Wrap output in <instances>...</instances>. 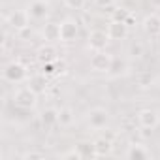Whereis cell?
Listing matches in <instances>:
<instances>
[{"label": "cell", "mask_w": 160, "mask_h": 160, "mask_svg": "<svg viewBox=\"0 0 160 160\" xmlns=\"http://www.w3.org/2000/svg\"><path fill=\"white\" fill-rule=\"evenodd\" d=\"M38 92L32 91L28 85L27 87H19L15 92H13V106L19 108V109H34L36 104H38Z\"/></svg>", "instance_id": "cell-1"}, {"label": "cell", "mask_w": 160, "mask_h": 160, "mask_svg": "<svg viewBox=\"0 0 160 160\" xmlns=\"http://www.w3.org/2000/svg\"><path fill=\"white\" fill-rule=\"evenodd\" d=\"M2 75L8 83H23L28 81V68L19 60H12L10 64H6Z\"/></svg>", "instance_id": "cell-2"}, {"label": "cell", "mask_w": 160, "mask_h": 160, "mask_svg": "<svg viewBox=\"0 0 160 160\" xmlns=\"http://www.w3.org/2000/svg\"><path fill=\"white\" fill-rule=\"evenodd\" d=\"M113 58L115 57L108 51H94V55L91 57V70L96 73H109Z\"/></svg>", "instance_id": "cell-3"}, {"label": "cell", "mask_w": 160, "mask_h": 160, "mask_svg": "<svg viewBox=\"0 0 160 160\" xmlns=\"http://www.w3.org/2000/svg\"><path fill=\"white\" fill-rule=\"evenodd\" d=\"M87 122H89L91 128L102 130V128H106V124L109 122V111L104 109V108H92V109L87 113Z\"/></svg>", "instance_id": "cell-4"}, {"label": "cell", "mask_w": 160, "mask_h": 160, "mask_svg": "<svg viewBox=\"0 0 160 160\" xmlns=\"http://www.w3.org/2000/svg\"><path fill=\"white\" fill-rule=\"evenodd\" d=\"M136 119H138L139 128H151V130H154V128L160 124V115H158V111H154V109H151V108L139 109V111L136 113Z\"/></svg>", "instance_id": "cell-5"}, {"label": "cell", "mask_w": 160, "mask_h": 160, "mask_svg": "<svg viewBox=\"0 0 160 160\" xmlns=\"http://www.w3.org/2000/svg\"><path fill=\"white\" fill-rule=\"evenodd\" d=\"M8 25L15 30V32H21L25 28L30 27V15H28V10H13L8 17Z\"/></svg>", "instance_id": "cell-6"}, {"label": "cell", "mask_w": 160, "mask_h": 160, "mask_svg": "<svg viewBox=\"0 0 160 160\" xmlns=\"http://www.w3.org/2000/svg\"><path fill=\"white\" fill-rule=\"evenodd\" d=\"M79 36V27L77 21L73 19H64L60 23V42L62 43H73Z\"/></svg>", "instance_id": "cell-7"}, {"label": "cell", "mask_w": 160, "mask_h": 160, "mask_svg": "<svg viewBox=\"0 0 160 160\" xmlns=\"http://www.w3.org/2000/svg\"><path fill=\"white\" fill-rule=\"evenodd\" d=\"M27 10H28L30 19L43 21L49 15V2H47V0H30L28 6H27Z\"/></svg>", "instance_id": "cell-8"}, {"label": "cell", "mask_w": 160, "mask_h": 160, "mask_svg": "<svg viewBox=\"0 0 160 160\" xmlns=\"http://www.w3.org/2000/svg\"><path fill=\"white\" fill-rule=\"evenodd\" d=\"M109 42H111V40H109L108 32H104V30H92V32L89 34L87 45H89L91 51H106V47H108Z\"/></svg>", "instance_id": "cell-9"}, {"label": "cell", "mask_w": 160, "mask_h": 160, "mask_svg": "<svg viewBox=\"0 0 160 160\" xmlns=\"http://www.w3.org/2000/svg\"><path fill=\"white\" fill-rule=\"evenodd\" d=\"M128 30H130V27L124 21H109L106 32H108L111 42H121V40H124L128 36Z\"/></svg>", "instance_id": "cell-10"}, {"label": "cell", "mask_w": 160, "mask_h": 160, "mask_svg": "<svg viewBox=\"0 0 160 160\" xmlns=\"http://www.w3.org/2000/svg\"><path fill=\"white\" fill-rule=\"evenodd\" d=\"M36 58H38V62L40 64H45V62H55L57 58H58V51H57V47L53 45V43H43V45H40L38 49H36Z\"/></svg>", "instance_id": "cell-11"}, {"label": "cell", "mask_w": 160, "mask_h": 160, "mask_svg": "<svg viewBox=\"0 0 160 160\" xmlns=\"http://www.w3.org/2000/svg\"><path fill=\"white\" fill-rule=\"evenodd\" d=\"M141 27H143V32H145L147 36L158 38V36H160V15H158V13H149V15H145Z\"/></svg>", "instance_id": "cell-12"}, {"label": "cell", "mask_w": 160, "mask_h": 160, "mask_svg": "<svg viewBox=\"0 0 160 160\" xmlns=\"http://www.w3.org/2000/svg\"><path fill=\"white\" fill-rule=\"evenodd\" d=\"M42 38L47 42V43H57L60 42V23H45L43 28H42Z\"/></svg>", "instance_id": "cell-13"}, {"label": "cell", "mask_w": 160, "mask_h": 160, "mask_svg": "<svg viewBox=\"0 0 160 160\" xmlns=\"http://www.w3.org/2000/svg\"><path fill=\"white\" fill-rule=\"evenodd\" d=\"M124 156L130 158V160H145V158L151 156V152H149V149H147L145 145H141V143H134V145H128Z\"/></svg>", "instance_id": "cell-14"}, {"label": "cell", "mask_w": 160, "mask_h": 160, "mask_svg": "<svg viewBox=\"0 0 160 160\" xmlns=\"http://www.w3.org/2000/svg\"><path fill=\"white\" fill-rule=\"evenodd\" d=\"M92 143H94L96 156H109L111 151H113V139H109V138H106V136L96 138Z\"/></svg>", "instance_id": "cell-15"}, {"label": "cell", "mask_w": 160, "mask_h": 160, "mask_svg": "<svg viewBox=\"0 0 160 160\" xmlns=\"http://www.w3.org/2000/svg\"><path fill=\"white\" fill-rule=\"evenodd\" d=\"M40 121H42V124H43L45 128L57 126V124H58V109H55V108L43 109V111L40 113Z\"/></svg>", "instance_id": "cell-16"}, {"label": "cell", "mask_w": 160, "mask_h": 160, "mask_svg": "<svg viewBox=\"0 0 160 160\" xmlns=\"http://www.w3.org/2000/svg\"><path fill=\"white\" fill-rule=\"evenodd\" d=\"M28 87H30L32 91H36L38 94L45 92V91H47V87H49V83H47V75H43V73H38V75H32V77H28Z\"/></svg>", "instance_id": "cell-17"}, {"label": "cell", "mask_w": 160, "mask_h": 160, "mask_svg": "<svg viewBox=\"0 0 160 160\" xmlns=\"http://www.w3.org/2000/svg\"><path fill=\"white\" fill-rule=\"evenodd\" d=\"M77 152L81 158H94L96 156V151H94V143L92 141H79L75 145Z\"/></svg>", "instance_id": "cell-18"}, {"label": "cell", "mask_w": 160, "mask_h": 160, "mask_svg": "<svg viewBox=\"0 0 160 160\" xmlns=\"http://www.w3.org/2000/svg\"><path fill=\"white\" fill-rule=\"evenodd\" d=\"M126 70H128V62H126V60H122V58H113L109 75H111V77H119V75L126 73Z\"/></svg>", "instance_id": "cell-19"}, {"label": "cell", "mask_w": 160, "mask_h": 160, "mask_svg": "<svg viewBox=\"0 0 160 160\" xmlns=\"http://www.w3.org/2000/svg\"><path fill=\"white\" fill-rule=\"evenodd\" d=\"M72 122H73V111L70 108L58 109V124L60 126H70Z\"/></svg>", "instance_id": "cell-20"}, {"label": "cell", "mask_w": 160, "mask_h": 160, "mask_svg": "<svg viewBox=\"0 0 160 160\" xmlns=\"http://www.w3.org/2000/svg\"><path fill=\"white\" fill-rule=\"evenodd\" d=\"M132 12L124 6H117L113 12H111V21H126V17L130 15Z\"/></svg>", "instance_id": "cell-21"}, {"label": "cell", "mask_w": 160, "mask_h": 160, "mask_svg": "<svg viewBox=\"0 0 160 160\" xmlns=\"http://www.w3.org/2000/svg\"><path fill=\"white\" fill-rule=\"evenodd\" d=\"M42 73L43 75H55V73H58V68H57V60L55 62H45V64H42Z\"/></svg>", "instance_id": "cell-22"}, {"label": "cell", "mask_w": 160, "mask_h": 160, "mask_svg": "<svg viewBox=\"0 0 160 160\" xmlns=\"http://www.w3.org/2000/svg\"><path fill=\"white\" fill-rule=\"evenodd\" d=\"M62 2L70 10H83L85 4H87V0H62Z\"/></svg>", "instance_id": "cell-23"}, {"label": "cell", "mask_w": 160, "mask_h": 160, "mask_svg": "<svg viewBox=\"0 0 160 160\" xmlns=\"http://www.w3.org/2000/svg\"><path fill=\"white\" fill-rule=\"evenodd\" d=\"M128 55H130L132 58H139V57L143 55V45H141V43H132L130 49H128Z\"/></svg>", "instance_id": "cell-24"}, {"label": "cell", "mask_w": 160, "mask_h": 160, "mask_svg": "<svg viewBox=\"0 0 160 160\" xmlns=\"http://www.w3.org/2000/svg\"><path fill=\"white\" fill-rule=\"evenodd\" d=\"M21 158H23V160H36V158H45V152H42V151H28V152L21 154Z\"/></svg>", "instance_id": "cell-25"}, {"label": "cell", "mask_w": 160, "mask_h": 160, "mask_svg": "<svg viewBox=\"0 0 160 160\" xmlns=\"http://www.w3.org/2000/svg\"><path fill=\"white\" fill-rule=\"evenodd\" d=\"M60 158H75V160H79V158H81V156H79L77 149L73 147L72 151H66V152H62V154H60Z\"/></svg>", "instance_id": "cell-26"}, {"label": "cell", "mask_w": 160, "mask_h": 160, "mask_svg": "<svg viewBox=\"0 0 160 160\" xmlns=\"http://www.w3.org/2000/svg\"><path fill=\"white\" fill-rule=\"evenodd\" d=\"M94 4L98 8H111L115 4V0H94Z\"/></svg>", "instance_id": "cell-27"}, {"label": "cell", "mask_w": 160, "mask_h": 160, "mask_svg": "<svg viewBox=\"0 0 160 160\" xmlns=\"http://www.w3.org/2000/svg\"><path fill=\"white\" fill-rule=\"evenodd\" d=\"M151 81H152L151 75H145V77H141V79H139V85H141V87H149V85H151Z\"/></svg>", "instance_id": "cell-28"}, {"label": "cell", "mask_w": 160, "mask_h": 160, "mask_svg": "<svg viewBox=\"0 0 160 160\" xmlns=\"http://www.w3.org/2000/svg\"><path fill=\"white\" fill-rule=\"evenodd\" d=\"M124 23H126L128 27H134V23H136V15H134V13H130V15L126 17V21H124Z\"/></svg>", "instance_id": "cell-29"}]
</instances>
